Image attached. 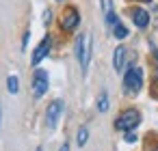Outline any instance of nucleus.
Returning <instances> with one entry per match:
<instances>
[{
  "mask_svg": "<svg viewBox=\"0 0 158 151\" xmlns=\"http://www.w3.org/2000/svg\"><path fill=\"white\" fill-rule=\"evenodd\" d=\"M28 39H31V33L26 30V33H24V41H22V48H24V50H26V46H28Z\"/></svg>",
  "mask_w": 158,
  "mask_h": 151,
  "instance_id": "dca6fc26",
  "label": "nucleus"
},
{
  "mask_svg": "<svg viewBox=\"0 0 158 151\" xmlns=\"http://www.w3.org/2000/svg\"><path fill=\"white\" fill-rule=\"evenodd\" d=\"M136 140V134L134 132H126V142H134Z\"/></svg>",
  "mask_w": 158,
  "mask_h": 151,
  "instance_id": "2eb2a0df",
  "label": "nucleus"
},
{
  "mask_svg": "<svg viewBox=\"0 0 158 151\" xmlns=\"http://www.w3.org/2000/svg\"><path fill=\"white\" fill-rule=\"evenodd\" d=\"M87 138H89V129H87V127H80L78 134H76V142H78V147H82V145L87 142Z\"/></svg>",
  "mask_w": 158,
  "mask_h": 151,
  "instance_id": "ddd939ff",
  "label": "nucleus"
},
{
  "mask_svg": "<svg viewBox=\"0 0 158 151\" xmlns=\"http://www.w3.org/2000/svg\"><path fill=\"white\" fill-rule=\"evenodd\" d=\"M37 151H41V149H37Z\"/></svg>",
  "mask_w": 158,
  "mask_h": 151,
  "instance_id": "aec40b11",
  "label": "nucleus"
},
{
  "mask_svg": "<svg viewBox=\"0 0 158 151\" xmlns=\"http://www.w3.org/2000/svg\"><path fill=\"white\" fill-rule=\"evenodd\" d=\"M59 151H69V145H67V142H65V145H63V147H61V149H59Z\"/></svg>",
  "mask_w": 158,
  "mask_h": 151,
  "instance_id": "a211bd4d",
  "label": "nucleus"
},
{
  "mask_svg": "<svg viewBox=\"0 0 158 151\" xmlns=\"http://www.w3.org/2000/svg\"><path fill=\"white\" fill-rule=\"evenodd\" d=\"M50 48H52V39H50V37L46 35V37L41 39V43H39V46L35 48L31 63H33V65H39V63H41V61H44V58H46V56L50 54Z\"/></svg>",
  "mask_w": 158,
  "mask_h": 151,
  "instance_id": "0eeeda50",
  "label": "nucleus"
},
{
  "mask_svg": "<svg viewBox=\"0 0 158 151\" xmlns=\"http://www.w3.org/2000/svg\"><path fill=\"white\" fill-rule=\"evenodd\" d=\"M132 20H134L136 28H141V30L149 26V13H147L145 9H141V7H136V9L132 11Z\"/></svg>",
  "mask_w": 158,
  "mask_h": 151,
  "instance_id": "1a4fd4ad",
  "label": "nucleus"
},
{
  "mask_svg": "<svg viewBox=\"0 0 158 151\" xmlns=\"http://www.w3.org/2000/svg\"><path fill=\"white\" fill-rule=\"evenodd\" d=\"M0 129H2V108H0Z\"/></svg>",
  "mask_w": 158,
  "mask_h": 151,
  "instance_id": "6ab92c4d",
  "label": "nucleus"
},
{
  "mask_svg": "<svg viewBox=\"0 0 158 151\" xmlns=\"http://www.w3.org/2000/svg\"><path fill=\"white\" fill-rule=\"evenodd\" d=\"M59 2H61V0H59Z\"/></svg>",
  "mask_w": 158,
  "mask_h": 151,
  "instance_id": "412c9836",
  "label": "nucleus"
},
{
  "mask_svg": "<svg viewBox=\"0 0 158 151\" xmlns=\"http://www.w3.org/2000/svg\"><path fill=\"white\" fill-rule=\"evenodd\" d=\"M50 20H52V13L50 11H44V24H48Z\"/></svg>",
  "mask_w": 158,
  "mask_h": 151,
  "instance_id": "f3484780",
  "label": "nucleus"
},
{
  "mask_svg": "<svg viewBox=\"0 0 158 151\" xmlns=\"http://www.w3.org/2000/svg\"><path fill=\"white\" fill-rule=\"evenodd\" d=\"M98 110L100 112H106L108 110V93L106 91H102L100 97H98Z\"/></svg>",
  "mask_w": 158,
  "mask_h": 151,
  "instance_id": "f8f14e48",
  "label": "nucleus"
},
{
  "mask_svg": "<svg viewBox=\"0 0 158 151\" xmlns=\"http://www.w3.org/2000/svg\"><path fill=\"white\" fill-rule=\"evenodd\" d=\"M91 35H80L76 39V58H78V65L82 69V74H87L89 69V58H91Z\"/></svg>",
  "mask_w": 158,
  "mask_h": 151,
  "instance_id": "f03ea898",
  "label": "nucleus"
},
{
  "mask_svg": "<svg viewBox=\"0 0 158 151\" xmlns=\"http://www.w3.org/2000/svg\"><path fill=\"white\" fill-rule=\"evenodd\" d=\"M7 89H9L11 95H15V93L20 91V80H18V76H9V78H7Z\"/></svg>",
  "mask_w": 158,
  "mask_h": 151,
  "instance_id": "9b49d317",
  "label": "nucleus"
},
{
  "mask_svg": "<svg viewBox=\"0 0 158 151\" xmlns=\"http://www.w3.org/2000/svg\"><path fill=\"white\" fill-rule=\"evenodd\" d=\"M126 56H128V50H126L123 46H117L115 52H113V67H115V71H123V67H126Z\"/></svg>",
  "mask_w": 158,
  "mask_h": 151,
  "instance_id": "6e6552de",
  "label": "nucleus"
},
{
  "mask_svg": "<svg viewBox=\"0 0 158 151\" xmlns=\"http://www.w3.org/2000/svg\"><path fill=\"white\" fill-rule=\"evenodd\" d=\"M102 11H104V18L113 13V0H102Z\"/></svg>",
  "mask_w": 158,
  "mask_h": 151,
  "instance_id": "4468645a",
  "label": "nucleus"
},
{
  "mask_svg": "<svg viewBox=\"0 0 158 151\" xmlns=\"http://www.w3.org/2000/svg\"><path fill=\"white\" fill-rule=\"evenodd\" d=\"M110 30H113V35H115L117 39H126V37H128V28H126L121 22H117V24H115Z\"/></svg>",
  "mask_w": 158,
  "mask_h": 151,
  "instance_id": "9d476101",
  "label": "nucleus"
},
{
  "mask_svg": "<svg viewBox=\"0 0 158 151\" xmlns=\"http://www.w3.org/2000/svg\"><path fill=\"white\" fill-rule=\"evenodd\" d=\"M63 108H65L63 99L50 101V106H48V110H46V125H48L50 129H54V127L59 125V119H61V114H63Z\"/></svg>",
  "mask_w": 158,
  "mask_h": 151,
  "instance_id": "20e7f679",
  "label": "nucleus"
},
{
  "mask_svg": "<svg viewBox=\"0 0 158 151\" xmlns=\"http://www.w3.org/2000/svg\"><path fill=\"white\" fill-rule=\"evenodd\" d=\"M139 123H141V112L134 110V108H128V110H123L115 119V129H119V132H132Z\"/></svg>",
  "mask_w": 158,
  "mask_h": 151,
  "instance_id": "7ed1b4c3",
  "label": "nucleus"
},
{
  "mask_svg": "<svg viewBox=\"0 0 158 151\" xmlns=\"http://www.w3.org/2000/svg\"><path fill=\"white\" fill-rule=\"evenodd\" d=\"M143 86V69L136 65H130L123 74V93L126 95H136Z\"/></svg>",
  "mask_w": 158,
  "mask_h": 151,
  "instance_id": "f257e3e1",
  "label": "nucleus"
},
{
  "mask_svg": "<svg viewBox=\"0 0 158 151\" xmlns=\"http://www.w3.org/2000/svg\"><path fill=\"white\" fill-rule=\"evenodd\" d=\"M78 24H80V13L74 7H67L63 11V15H61V28L67 30V33H72V30L78 28Z\"/></svg>",
  "mask_w": 158,
  "mask_h": 151,
  "instance_id": "423d86ee",
  "label": "nucleus"
},
{
  "mask_svg": "<svg viewBox=\"0 0 158 151\" xmlns=\"http://www.w3.org/2000/svg\"><path fill=\"white\" fill-rule=\"evenodd\" d=\"M48 86H50L48 74H46L44 69H37L35 76H33V95H35V99H41V97L46 95Z\"/></svg>",
  "mask_w": 158,
  "mask_h": 151,
  "instance_id": "39448f33",
  "label": "nucleus"
}]
</instances>
